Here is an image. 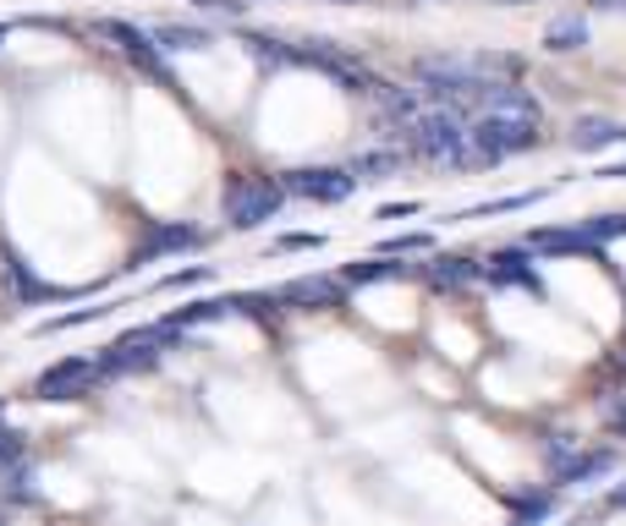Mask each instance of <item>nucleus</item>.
Segmentation results:
<instances>
[{
    "label": "nucleus",
    "mask_w": 626,
    "mask_h": 526,
    "mask_svg": "<svg viewBox=\"0 0 626 526\" xmlns=\"http://www.w3.org/2000/svg\"><path fill=\"white\" fill-rule=\"evenodd\" d=\"M116 307H78V313H61V318H45L34 335H67V329H83V324H94V318H111Z\"/></svg>",
    "instance_id": "16"
},
{
    "label": "nucleus",
    "mask_w": 626,
    "mask_h": 526,
    "mask_svg": "<svg viewBox=\"0 0 626 526\" xmlns=\"http://www.w3.org/2000/svg\"><path fill=\"white\" fill-rule=\"evenodd\" d=\"M588 236H593V242L626 236V214H599V220H588Z\"/></svg>",
    "instance_id": "25"
},
{
    "label": "nucleus",
    "mask_w": 626,
    "mask_h": 526,
    "mask_svg": "<svg viewBox=\"0 0 626 526\" xmlns=\"http://www.w3.org/2000/svg\"><path fill=\"white\" fill-rule=\"evenodd\" d=\"M391 171H402V154H396V149H385V154H358V160H352V176H358V182H385Z\"/></svg>",
    "instance_id": "14"
},
{
    "label": "nucleus",
    "mask_w": 626,
    "mask_h": 526,
    "mask_svg": "<svg viewBox=\"0 0 626 526\" xmlns=\"http://www.w3.org/2000/svg\"><path fill=\"white\" fill-rule=\"evenodd\" d=\"M599 182H626V165H604V171H599Z\"/></svg>",
    "instance_id": "28"
},
{
    "label": "nucleus",
    "mask_w": 626,
    "mask_h": 526,
    "mask_svg": "<svg viewBox=\"0 0 626 526\" xmlns=\"http://www.w3.org/2000/svg\"><path fill=\"white\" fill-rule=\"evenodd\" d=\"M336 7H363V0H336Z\"/></svg>",
    "instance_id": "31"
},
{
    "label": "nucleus",
    "mask_w": 626,
    "mask_h": 526,
    "mask_svg": "<svg viewBox=\"0 0 626 526\" xmlns=\"http://www.w3.org/2000/svg\"><path fill=\"white\" fill-rule=\"evenodd\" d=\"M154 39H160L165 50H209V28H182V23H176V28H160Z\"/></svg>",
    "instance_id": "18"
},
{
    "label": "nucleus",
    "mask_w": 626,
    "mask_h": 526,
    "mask_svg": "<svg viewBox=\"0 0 626 526\" xmlns=\"http://www.w3.org/2000/svg\"><path fill=\"white\" fill-rule=\"evenodd\" d=\"M610 466H615L610 449H588V455H571V449H566V460H555V482H560V488H577V482L604 477Z\"/></svg>",
    "instance_id": "9"
},
{
    "label": "nucleus",
    "mask_w": 626,
    "mask_h": 526,
    "mask_svg": "<svg viewBox=\"0 0 626 526\" xmlns=\"http://www.w3.org/2000/svg\"><path fill=\"white\" fill-rule=\"evenodd\" d=\"M291 192H297V198H313V203H347V198L358 192V176H352V171H331V165H320V171H291Z\"/></svg>",
    "instance_id": "6"
},
{
    "label": "nucleus",
    "mask_w": 626,
    "mask_h": 526,
    "mask_svg": "<svg viewBox=\"0 0 626 526\" xmlns=\"http://www.w3.org/2000/svg\"><path fill=\"white\" fill-rule=\"evenodd\" d=\"M280 203H286V192H280L275 182H264V176H242V182L225 187V220H231L236 231L269 225V220L280 214Z\"/></svg>",
    "instance_id": "3"
},
{
    "label": "nucleus",
    "mask_w": 626,
    "mask_h": 526,
    "mask_svg": "<svg viewBox=\"0 0 626 526\" xmlns=\"http://www.w3.org/2000/svg\"><path fill=\"white\" fill-rule=\"evenodd\" d=\"M484 269V280H495V285H522V291H538L544 296V280H538V269H533V253H495L489 264H478Z\"/></svg>",
    "instance_id": "8"
},
{
    "label": "nucleus",
    "mask_w": 626,
    "mask_h": 526,
    "mask_svg": "<svg viewBox=\"0 0 626 526\" xmlns=\"http://www.w3.org/2000/svg\"><path fill=\"white\" fill-rule=\"evenodd\" d=\"M280 302H302V307H341V285L336 280H291L280 291Z\"/></svg>",
    "instance_id": "12"
},
{
    "label": "nucleus",
    "mask_w": 626,
    "mask_h": 526,
    "mask_svg": "<svg viewBox=\"0 0 626 526\" xmlns=\"http://www.w3.org/2000/svg\"><path fill=\"white\" fill-rule=\"evenodd\" d=\"M413 264H391L385 253L380 258H363V264H347L341 269V285H380V280H407Z\"/></svg>",
    "instance_id": "11"
},
{
    "label": "nucleus",
    "mask_w": 626,
    "mask_h": 526,
    "mask_svg": "<svg viewBox=\"0 0 626 526\" xmlns=\"http://www.w3.org/2000/svg\"><path fill=\"white\" fill-rule=\"evenodd\" d=\"M193 242H198L193 225H160L154 242H149V253H176V247H193Z\"/></svg>",
    "instance_id": "20"
},
{
    "label": "nucleus",
    "mask_w": 626,
    "mask_h": 526,
    "mask_svg": "<svg viewBox=\"0 0 626 526\" xmlns=\"http://www.w3.org/2000/svg\"><path fill=\"white\" fill-rule=\"evenodd\" d=\"M429 247H434L429 231H407V236H391L380 253H385V258H402V253H429Z\"/></svg>",
    "instance_id": "21"
},
{
    "label": "nucleus",
    "mask_w": 626,
    "mask_h": 526,
    "mask_svg": "<svg viewBox=\"0 0 626 526\" xmlns=\"http://www.w3.org/2000/svg\"><path fill=\"white\" fill-rule=\"evenodd\" d=\"M506 7H517V0H506Z\"/></svg>",
    "instance_id": "33"
},
{
    "label": "nucleus",
    "mask_w": 626,
    "mask_h": 526,
    "mask_svg": "<svg viewBox=\"0 0 626 526\" xmlns=\"http://www.w3.org/2000/svg\"><path fill=\"white\" fill-rule=\"evenodd\" d=\"M484 269L473 264V258H440L434 264V285H467V280H478Z\"/></svg>",
    "instance_id": "19"
},
{
    "label": "nucleus",
    "mask_w": 626,
    "mask_h": 526,
    "mask_svg": "<svg viewBox=\"0 0 626 526\" xmlns=\"http://www.w3.org/2000/svg\"><path fill=\"white\" fill-rule=\"evenodd\" d=\"M0 45H7V28H0Z\"/></svg>",
    "instance_id": "32"
},
{
    "label": "nucleus",
    "mask_w": 626,
    "mask_h": 526,
    "mask_svg": "<svg viewBox=\"0 0 626 526\" xmlns=\"http://www.w3.org/2000/svg\"><path fill=\"white\" fill-rule=\"evenodd\" d=\"M533 143H538L533 94H522L517 83H489V94L478 100V116L467 127V160L473 165H500V160H511Z\"/></svg>",
    "instance_id": "1"
},
{
    "label": "nucleus",
    "mask_w": 626,
    "mask_h": 526,
    "mask_svg": "<svg viewBox=\"0 0 626 526\" xmlns=\"http://www.w3.org/2000/svg\"><path fill=\"white\" fill-rule=\"evenodd\" d=\"M599 242L588 236V225H571V231H533L528 236V253H593Z\"/></svg>",
    "instance_id": "10"
},
{
    "label": "nucleus",
    "mask_w": 626,
    "mask_h": 526,
    "mask_svg": "<svg viewBox=\"0 0 626 526\" xmlns=\"http://www.w3.org/2000/svg\"><path fill=\"white\" fill-rule=\"evenodd\" d=\"M302 247H325V236L320 231H286V236H275V253H302Z\"/></svg>",
    "instance_id": "22"
},
{
    "label": "nucleus",
    "mask_w": 626,
    "mask_h": 526,
    "mask_svg": "<svg viewBox=\"0 0 626 526\" xmlns=\"http://www.w3.org/2000/svg\"><path fill=\"white\" fill-rule=\"evenodd\" d=\"M610 510H626V488H610V499H604Z\"/></svg>",
    "instance_id": "29"
},
{
    "label": "nucleus",
    "mask_w": 626,
    "mask_h": 526,
    "mask_svg": "<svg viewBox=\"0 0 626 526\" xmlns=\"http://www.w3.org/2000/svg\"><path fill=\"white\" fill-rule=\"evenodd\" d=\"M7 269H12V280H18V291H23V296H45V285L28 274V264H23L18 253H7Z\"/></svg>",
    "instance_id": "23"
},
{
    "label": "nucleus",
    "mask_w": 626,
    "mask_h": 526,
    "mask_svg": "<svg viewBox=\"0 0 626 526\" xmlns=\"http://www.w3.org/2000/svg\"><path fill=\"white\" fill-rule=\"evenodd\" d=\"M100 378H105V373H100L94 356H61L56 367L39 373L34 395H39V400H78V395H89V384H100Z\"/></svg>",
    "instance_id": "4"
},
{
    "label": "nucleus",
    "mask_w": 626,
    "mask_h": 526,
    "mask_svg": "<svg viewBox=\"0 0 626 526\" xmlns=\"http://www.w3.org/2000/svg\"><path fill=\"white\" fill-rule=\"evenodd\" d=\"M593 7H604V12H626V0H593Z\"/></svg>",
    "instance_id": "30"
},
{
    "label": "nucleus",
    "mask_w": 626,
    "mask_h": 526,
    "mask_svg": "<svg viewBox=\"0 0 626 526\" xmlns=\"http://www.w3.org/2000/svg\"><path fill=\"white\" fill-rule=\"evenodd\" d=\"M549 510H555V499H549V493H538V499H528V504L517 510V521H511V526H538Z\"/></svg>",
    "instance_id": "24"
},
{
    "label": "nucleus",
    "mask_w": 626,
    "mask_h": 526,
    "mask_svg": "<svg viewBox=\"0 0 626 526\" xmlns=\"http://www.w3.org/2000/svg\"><path fill=\"white\" fill-rule=\"evenodd\" d=\"M582 45H588V23H582V17H555V23L544 28V50H555V56L582 50Z\"/></svg>",
    "instance_id": "13"
},
{
    "label": "nucleus",
    "mask_w": 626,
    "mask_h": 526,
    "mask_svg": "<svg viewBox=\"0 0 626 526\" xmlns=\"http://www.w3.org/2000/svg\"><path fill=\"white\" fill-rule=\"evenodd\" d=\"M160 340H171V329H165V324H154V329H143V335H127V340H116V346L100 356V373H132V367H154V362H160Z\"/></svg>",
    "instance_id": "5"
},
{
    "label": "nucleus",
    "mask_w": 626,
    "mask_h": 526,
    "mask_svg": "<svg viewBox=\"0 0 626 526\" xmlns=\"http://www.w3.org/2000/svg\"><path fill=\"white\" fill-rule=\"evenodd\" d=\"M615 138H626L615 121H582V127L571 132V143H577L582 154H588V149H604V143H615Z\"/></svg>",
    "instance_id": "17"
},
{
    "label": "nucleus",
    "mask_w": 626,
    "mask_h": 526,
    "mask_svg": "<svg viewBox=\"0 0 626 526\" xmlns=\"http://www.w3.org/2000/svg\"><path fill=\"white\" fill-rule=\"evenodd\" d=\"M105 34L127 50V61H132V67H143L149 78H165V61H160V50H154V34H143V28H132V23H121V17H111V23H105Z\"/></svg>",
    "instance_id": "7"
},
{
    "label": "nucleus",
    "mask_w": 626,
    "mask_h": 526,
    "mask_svg": "<svg viewBox=\"0 0 626 526\" xmlns=\"http://www.w3.org/2000/svg\"><path fill=\"white\" fill-rule=\"evenodd\" d=\"M418 209H424V203H385V209H380V220H413Z\"/></svg>",
    "instance_id": "27"
},
{
    "label": "nucleus",
    "mask_w": 626,
    "mask_h": 526,
    "mask_svg": "<svg viewBox=\"0 0 626 526\" xmlns=\"http://www.w3.org/2000/svg\"><path fill=\"white\" fill-rule=\"evenodd\" d=\"M204 280H209V269H171L160 280V291H187V285H204Z\"/></svg>",
    "instance_id": "26"
},
{
    "label": "nucleus",
    "mask_w": 626,
    "mask_h": 526,
    "mask_svg": "<svg viewBox=\"0 0 626 526\" xmlns=\"http://www.w3.org/2000/svg\"><path fill=\"white\" fill-rule=\"evenodd\" d=\"M544 192H511V198H495V203H473V209H462L456 220H489V214H511V209H533Z\"/></svg>",
    "instance_id": "15"
},
{
    "label": "nucleus",
    "mask_w": 626,
    "mask_h": 526,
    "mask_svg": "<svg viewBox=\"0 0 626 526\" xmlns=\"http://www.w3.org/2000/svg\"><path fill=\"white\" fill-rule=\"evenodd\" d=\"M467 127H473L467 110L434 105V110H424V116L407 127V143H413V154L429 160V165H473V160H467Z\"/></svg>",
    "instance_id": "2"
}]
</instances>
